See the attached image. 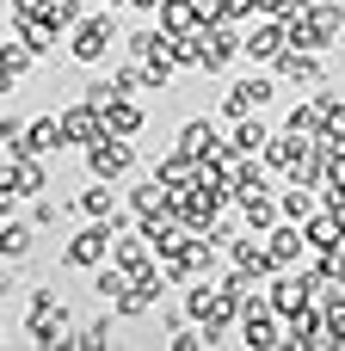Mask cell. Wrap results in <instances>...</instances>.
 Instances as JSON below:
<instances>
[{
    "mask_svg": "<svg viewBox=\"0 0 345 351\" xmlns=\"http://www.w3.org/2000/svg\"><path fill=\"white\" fill-rule=\"evenodd\" d=\"M31 62H37V49H31V43H19V37H6V49H0V86L12 93V86L31 74Z\"/></svg>",
    "mask_w": 345,
    "mask_h": 351,
    "instance_id": "cell-20",
    "label": "cell"
},
{
    "mask_svg": "<svg viewBox=\"0 0 345 351\" xmlns=\"http://www.w3.org/2000/svg\"><path fill=\"white\" fill-rule=\"evenodd\" d=\"M130 6H136V12H148V19L160 12V0H130Z\"/></svg>",
    "mask_w": 345,
    "mask_h": 351,
    "instance_id": "cell-33",
    "label": "cell"
},
{
    "mask_svg": "<svg viewBox=\"0 0 345 351\" xmlns=\"http://www.w3.org/2000/svg\"><path fill=\"white\" fill-rule=\"evenodd\" d=\"M31 234H43V228H37V222H0V259L19 265V259L31 253Z\"/></svg>",
    "mask_w": 345,
    "mask_h": 351,
    "instance_id": "cell-25",
    "label": "cell"
},
{
    "mask_svg": "<svg viewBox=\"0 0 345 351\" xmlns=\"http://www.w3.org/2000/svg\"><path fill=\"white\" fill-rule=\"evenodd\" d=\"M284 49H290V19L259 12V19L247 25V62H278Z\"/></svg>",
    "mask_w": 345,
    "mask_h": 351,
    "instance_id": "cell-9",
    "label": "cell"
},
{
    "mask_svg": "<svg viewBox=\"0 0 345 351\" xmlns=\"http://www.w3.org/2000/svg\"><path fill=\"white\" fill-rule=\"evenodd\" d=\"M272 136H278V130H272V123H259V117H241V123H235V136H228V142H235V148H241V154H259V148H265V142H272Z\"/></svg>",
    "mask_w": 345,
    "mask_h": 351,
    "instance_id": "cell-28",
    "label": "cell"
},
{
    "mask_svg": "<svg viewBox=\"0 0 345 351\" xmlns=\"http://www.w3.org/2000/svg\"><path fill=\"white\" fill-rule=\"evenodd\" d=\"M198 167H204V160H198V154H185V148H173V154H160V160H154V173H160L173 191H179V185H191V179H198Z\"/></svg>",
    "mask_w": 345,
    "mask_h": 351,
    "instance_id": "cell-23",
    "label": "cell"
},
{
    "mask_svg": "<svg viewBox=\"0 0 345 351\" xmlns=\"http://www.w3.org/2000/svg\"><path fill=\"white\" fill-rule=\"evenodd\" d=\"M111 80H117V93H130V99H142V93H160V86H154V74H148V62H130V56H123V68H117Z\"/></svg>",
    "mask_w": 345,
    "mask_h": 351,
    "instance_id": "cell-27",
    "label": "cell"
},
{
    "mask_svg": "<svg viewBox=\"0 0 345 351\" xmlns=\"http://www.w3.org/2000/svg\"><path fill=\"white\" fill-rule=\"evenodd\" d=\"M278 204H284V216H290V222H309V216L321 210V191H315V185H296V179H290V185L278 191Z\"/></svg>",
    "mask_w": 345,
    "mask_h": 351,
    "instance_id": "cell-24",
    "label": "cell"
},
{
    "mask_svg": "<svg viewBox=\"0 0 345 351\" xmlns=\"http://www.w3.org/2000/svg\"><path fill=\"white\" fill-rule=\"evenodd\" d=\"M345 31V6L340 0H315V6H302L296 19H290V43H302V49H333Z\"/></svg>",
    "mask_w": 345,
    "mask_h": 351,
    "instance_id": "cell-2",
    "label": "cell"
},
{
    "mask_svg": "<svg viewBox=\"0 0 345 351\" xmlns=\"http://www.w3.org/2000/svg\"><path fill=\"white\" fill-rule=\"evenodd\" d=\"M74 346H86V351L111 346V321H93V327H80V333H74Z\"/></svg>",
    "mask_w": 345,
    "mask_h": 351,
    "instance_id": "cell-32",
    "label": "cell"
},
{
    "mask_svg": "<svg viewBox=\"0 0 345 351\" xmlns=\"http://www.w3.org/2000/svg\"><path fill=\"white\" fill-rule=\"evenodd\" d=\"M272 74H278V80H290V86H321V80H327V62H321V49L290 43V49L272 62Z\"/></svg>",
    "mask_w": 345,
    "mask_h": 351,
    "instance_id": "cell-10",
    "label": "cell"
},
{
    "mask_svg": "<svg viewBox=\"0 0 345 351\" xmlns=\"http://www.w3.org/2000/svg\"><path fill=\"white\" fill-rule=\"evenodd\" d=\"M265 247H272V259H278V271H290V265H302V253H315L309 247V228L302 222H278V228H265Z\"/></svg>",
    "mask_w": 345,
    "mask_h": 351,
    "instance_id": "cell-12",
    "label": "cell"
},
{
    "mask_svg": "<svg viewBox=\"0 0 345 351\" xmlns=\"http://www.w3.org/2000/svg\"><path fill=\"white\" fill-rule=\"evenodd\" d=\"M80 154H86V179H111V185H117V179L136 173V136H111V130H105V136L86 142Z\"/></svg>",
    "mask_w": 345,
    "mask_h": 351,
    "instance_id": "cell-4",
    "label": "cell"
},
{
    "mask_svg": "<svg viewBox=\"0 0 345 351\" xmlns=\"http://www.w3.org/2000/svg\"><path fill=\"white\" fill-rule=\"evenodd\" d=\"M31 222H37V228H56V222H62V204H56V197H31Z\"/></svg>",
    "mask_w": 345,
    "mask_h": 351,
    "instance_id": "cell-31",
    "label": "cell"
},
{
    "mask_svg": "<svg viewBox=\"0 0 345 351\" xmlns=\"http://www.w3.org/2000/svg\"><path fill=\"white\" fill-rule=\"evenodd\" d=\"M154 25H160L167 37H185V31H198V25H204V12H198V0H160Z\"/></svg>",
    "mask_w": 345,
    "mask_h": 351,
    "instance_id": "cell-19",
    "label": "cell"
},
{
    "mask_svg": "<svg viewBox=\"0 0 345 351\" xmlns=\"http://www.w3.org/2000/svg\"><path fill=\"white\" fill-rule=\"evenodd\" d=\"M117 43H123V31H117L111 6H105V12H86V19L68 31V56H74V62H86V68H99Z\"/></svg>",
    "mask_w": 345,
    "mask_h": 351,
    "instance_id": "cell-3",
    "label": "cell"
},
{
    "mask_svg": "<svg viewBox=\"0 0 345 351\" xmlns=\"http://www.w3.org/2000/svg\"><path fill=\"white\" fill-rule=\"evenodd\" d=\"M284 130H290V136H302V142H315V136L327 130V117H321V105H315V99H302V105H290V111H284Z\"/></svg>",
    "mask_w": 345,
    "mask_h": 351,
    "instance_id": "cell-22",
    "label": "cell"
},
{
    "mask_svg": "<svg viewBox=\"0 0 345 351\" xmlns=\"http://www.w3.org/2000/svg\"><path fill=\"white\" fill-rule=\"evenodd\" d=\"M284 339H290L296 351H327V346H333V333H327V315H321L315 302H309V308H296V315L284 321Z\"/></svg>",
    "mask_w": 345,
    "mask_h": 351,
    "instance_id": "cell-11",
    "label": "cell"
},
{
    "mask_svg": "<svg viewBox=\"0 0 345 351\" xmlns=\"http://www.w3.org/2000/svg\"><path fill=\"white\" fill-rule=\"evenodd\" d=\"M99 6H130V0H99Z\"/></svg>",
    "mask_w": 345,
    "mask_h": 351,
    "instance_id": "cell-34",
    "label": "cell"
},
{
    "mask_svg": "<svg viewBox=\"0 0 345 351\" xmlns=\"http://www.w3.org/2000/svg\"><path fill=\"white\" fill-rule=\"evenodd\" d=\"M160 49H167V31H160L154 19H148L142 31H130V37H123V56H130V62H148V56H160Z\"/></svg>",
    "mask_w": 345,
    "mask_h": 351,
    "instance_id": "cell-26",
    "label": "cell"
},
{
    "mask_svg": "<svg viewBox=\"0 0 345 351\" xmlns=\"http://www.w3.org/2000/svg\"><path fill=\"white\" fill-rule=\"evenodd\" d=\"M173 197H179V191H173L160 173H148V179L130 185V216H136V222H142V216H160V210H173Z\"/></svg>",
    "mask_w": 345,
    "mask_h": 351,
    "instance_id": "cell-14",
    "label": "cell"
},
{
    "mask_svg": "<svg viewBox=\"0 0 345 351\" xmlns=\"http://www.w3.org/2000/svg\"><path fill=\"white\" fill-rule=\"evenodd\" d=\"M49 191V173H43V154H12L0 167V210L12 197H43Z\"/></svg>",
    "mask_w": 345,
    "mask_h": 351,
    "instance_id": "cell-8",
    "label": "cell"
},
{
    "mask_svg": "<svg viewBox=\"0 0 345 351\" xmlns=\"http://www.w3.org/2000/svg\"><path fill=\"white\" fill-rule=\"evenodd\" d=\"M241 346H247V351L290 346V339H284V315H278L265 296H247V308H241Z\"/></svg>",
    "mask_w": 345,
    "mask_h": 351,
    "instance_id": "cell-7",
    "label": "cell"
},
{
    "mask_svg": "<svg viewBox=\"0 0 345 351\" xmlns=\"http://www.w3.org/2000/svg\"><path fill=\"white\" fill-rule=\"evenodd\" d=\"M43 12H49V25H56V31H74V25L86 19V12H80V0H43Z\"/></svg>",
    "mask_w": 345,
    "mask_h": 351,
    "instance_id": "cell-30",
    "label": "cell"
},
{
    "mask_svg": "<svg viewBox=\"0 0 345 351\" xmlns=\"http://www.w3.org/2000/svg\"><path fill=\"white\" fill-rule=\"evenodd\" d=\"M25 339L31 346H74V321H68V308H62V296L56 290H31V315H25Z\"/></svg>",
    "mask_w": 345,
    "mask_h": 351,
    "instance_id": "cell-1",
    "label": "cell"
},
{
    "mask_svg": "<svg viewBox=\"0 0 345 351\" xmlns=\"http://www.w3.org/2000/svg\"><path fill=\"white\" fill-rule=\"evenodd\" d=\"M142 123H148V117H142V105H136L130 93H117V99L105 105V130H111V136H142Z\"/></svg>",
    "mask_w": 345,
    "mask_h": 351,
    "instance_id": "cell-21",
    "label": "cell"
},
{
    "mask_svg": "<svg viewBox=\"0 0 345 351\" xmlns=\"http://www.w3.org/2000/svg\"><path fill=\"white\" fill-rule=\"evenodd\" d=\"M302 228H309V247H315V253H340V247H345V222L327 210V204H321Z\"/></svg>",
    "mask_w": 345,
    "mask_h": 351,
    "instance_id": "cell-18",
    "label": "cell"
},
{
    "mask_svg": "<svg viewBox=\"0 0 345 351\" xmlns=\"http://www.w3.org/2000/svg\"><path fill=\"white\" fill-rule=\"evenodd\" d=\"M272 99H278V74H241V80H228V93H222V117H228V123L259 117Z\"/></svg>",
    "mask_w": 345,
    "mask_h": 351,
    "instance_id": "cell-6",
    "label": "cell"
},
{
    "mask_svg": "<svg viewBox=\"0 0 345 351\" xmlns=\"http://www.w3.org/2000/svg\"><path fill=\"white\" fill-rule=\"evenodd\" d=\"M62 130H68L74 148H86V142L105 136V111H99L93 99H74V105H62Z\"/></svg>",
    "mask_w": 345,
    "mask_h": 351,
    "instance_id": "cell-13",
    "label": "cell"
},
{
    "mask_svg": "<svg viewBox=\"0 0 345 351\" xmlns=\"http://www.w3.org/2000/svg\"><path fill=\"white\" fill-rule=\"evenodd\" d=\"M62 148H68L62 111H56V117H31V123H25V154H43V160H49V154H62Z\"/></svg>",
    "mask_w": 345,
    "mask_h": 351,
    "instance_id": "cell-15",
    "label": "cell"
},
{
    "mask_svg": "<svg viewBox=\"0 0 345 351\" xmlns=\"http://www.w3.org/2000/svg\"><path fill=\"white\" fill-rule=\"evenodd\" d=\"M74 210L86 216V222H117L123 210H117V191H111V179H93L80 197H74Z\"/></svg>",
    "mask_w": 345,
    "mask_h": 351,
    "instance_id": "cell-16",
    "label": "cell"
},
{
    "mask_svg": "<svg viewBox=\"0 0 345 351\" xmlns=\"http://www.w3.org/2000/svg\"><path fill=\"white\" fill-rule=\"evenodd\" d=\"M111 247H117V222H86L62 247V265L68 271H99V265H111Z\"/></svg>",
    "mask_w": 345,
    "mask_h": 351,
    "instance_id": "cell-5",
    "label": "cell"
},
{
    "mask_svg": "<svg viewBox=\"0 0 345 351\" xmlns=\"http://www.w3.org/2000/svg\"><path fill=\"white\" fill-rule=\"evenodd\" d=\"M173 148H185V154H198V160H210L216 148H222V130L210 123V117H191V123H179V142Z\"/></svg>",
    "mask_w": 345,
    "mask_h": 351,
    "instance_id": "cell-17",
    "label": "cell"
},
{
    "mask_svg": "<svg viewBox=\"0 0 345 351\" xmlns=\"http://www.w3.org/2000/svg\"><path fill=\"white\" fill-rule=\"evenodd\" d=\"M130 284H136V278H130L123 265H99V271H93V296H99V302H117Z\"/></svg>",
    "mask_w": 345,
    "mask_h": 351,
    "instance_id": "cell-29",
    "label": "cell"
}]
</instances>
